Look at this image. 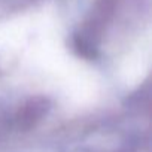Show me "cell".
<instances>
[{"label": "cell", "mask_w": 152, "mask_h": 152, "mask_svg": "<svg viewBox=\"0 0 152 152\" xmlns=\"http://www.w3.org/2000/svg\"><path fill=\"white\" fill-rule=\"evenodd\" d=\"M34 0H0V12H8L23 8L24 5H28Z\"/></svg>", "instance_id": "7a4b0ae2"}, {"label": "cell", "mask_w": 152, "mask_h": 152, "mask_svg": "<svg viewBox=\"0 0 152 152\" xmlns=\"http://www.w3.org/2000/svg\"><path fill=\"white\" fill-rule=\"evenodd\" d=\"M9 122H11V115L9 110L0 104V137H2L8 130H9Z\"/></svg>", "instance_id": "3957f363"}, {"label": "cell", "mask_w": 152, "mask_h": 152, "mask_svg": "<svg viewBox=\"0 0 152 152\" xmlns=\"http://www.w3.org/2000/svg\"><path fill=\"white\" fill-rule=\"evenodd\" d=\"M60 152H136L131 139L119 130L102 128L85 133Z\"/></svg>", "instance_id": "6da1fadb"}]
</instances>
